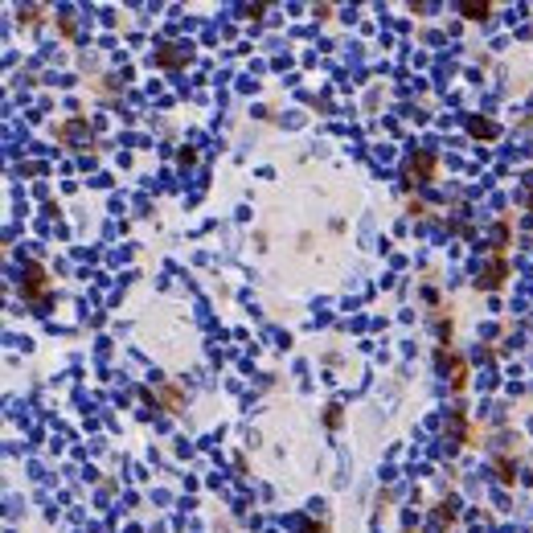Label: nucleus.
<instances>
[{"label":"nucleus","instance_id":"obj_1","mask_svg":"<svg viewBox=\"0 0 533 533\" xmlns=\"http://www.w3.org/2000/svg\"><path fill=\"white\" fill-rule=\"evenodd\" d=\"M500 275H505V259H492V263H489V271H484V275L476 279V287H484V291H492V287L500 283Z\"/></svg>","mask_w":533,"mask_h":533},{"label":"nucleus","instance_id":"obj_2","mask_svg":"<svg viewBox=\"0 0 533 533\" xmlns=\"http://www.w3.org/2000/svg\"><path fill=\"white\" fill-rule=\"evenodd\" d=\"M42 279H45L42 266H29V283H25V296H29V300H37V296H42Z\"/></svg>","mask_w":533,"mask_h":533},{"label":"nucleus","instance_id":"obj_3","mask_svg":"<svg viewBox=\"0 0 533 533\" xmlns=\"http://www.w3.org/2000/svg\"><path fill=\"white\" fill-rule=\"evenodd\" d=\"M472 135H484V139H492V135H496V124H489V119H472Z\"/></svg>","mask_w":533,"mask_h":533},{"label":"nucleus","instance_id":"obj_4","mask_svg":"<svg viewBox=\"0 0 533 533\" xmlns=\"http://www.w3.org/2000/svg\"><path fill=\"white\" fill-rule=\"evenodd\" d=\"M464 12H468V17H484L489 8H484V4H464Z\"/></svg>","mask_w":533,"mask_h":533}]
</instances>
